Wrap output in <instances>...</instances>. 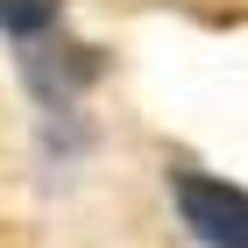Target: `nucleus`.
Returning a JSON list of instances; mask_svg holds the SVG:
<instances>
[{"instance_id": "f257e3e1", "label": "nucleus", "mask_w": 248, "mask_h": 248, "mask_svg": "<svg viewBox=\"0 0 248 248\" xmlns=\"http://www.w3.org/2000/svg\"><path fill=\"white\" fill-rule=\"evenodd\" d=\"M170 199H177V220L191 227L199 248H248V191L241 185L206 177V170H177Z\"/></svg>"}, {"instance_id": "f03ea898", "label": "nucleus", "mask_w": 248, "mask_h": 248, "mask_svg": "<svg viewBox=\"0 0 248 248\" xmlns=\"http://www.w3.org/2000/svg\"><path fill=\"white\" fill-rule=\"evenodd\" d=\"M21 78L36 85L43 107H71L78 85H93L99 78V50H85V43H29V57H21Z\"/></svg>"}, {"instance_id": "7ed1b4c3", "label": "nucleus", "mask_w": 248, "mask_h": 248, "mask_svg": "<svg viewBox=\"0 0 248 248\" xmlns=\"http://www.w3.org/2000/svg\"><path fill=\"white\" fill-rule=\"evenodd\" d=\"M57 21H64V0H0V36H15L21 50L43 43Z\"/></svg>"}]
</instances>
